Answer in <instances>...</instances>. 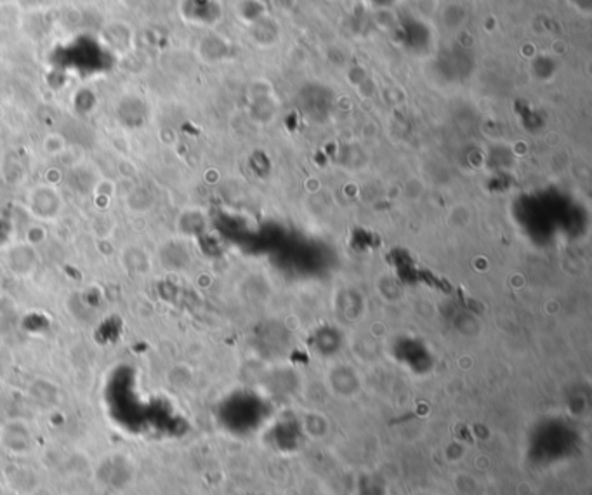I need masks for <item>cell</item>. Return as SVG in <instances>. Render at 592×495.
<instances>
[{"mask_svg": "<svg viewBox=\"0 0 592 495\" xmlns=\"http://www.w3.org/2000/svg\"><path fill=\"white\" fill-rule=\"evenodd\" d=\"M311 495H320V494H311Z\"/></svg>", "mask_w": 592, "mask_h": 495, "instance_id": "cell-1", "label": "cell"}, {"mask_svg": "<svg viewBox=\"0 0 592 495\" xmlns=\"http://www.w3.org/2000/svg\"><path fill=\"white\" fill-rule=\"evenodd\" d=\"M424 495H426V494H424Z\"/></svg>", "mask_w": 592, "mask_h": 495, "instance_id": "cell-2", "label": "cell"}]
</instances>
